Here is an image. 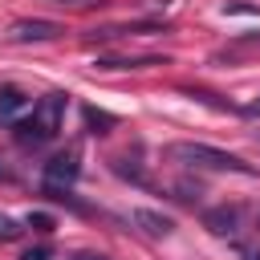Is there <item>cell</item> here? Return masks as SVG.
<instances>
[{
  "label": "cell",
  "instance_id": "obj_1",
  "mask_svg": "<svg viewBox=\"0 0 260 260\" xmlns=\"http://www.w3.org/2000/svg\"><path fill=\"white\" fill-rule=\"evenodd\" d=\"M65 106H69V93H61V89L37 98L32 110H28L24 118L12 122V138H16L20 146H45V142L57 138V130H61V122H65Z\"/></svg>",
  "mask_w": 260,
  "mask_h": 260
},
{
  "label": "cell",
  "instance_id": "obj_2",
  "mask_svg": "<svg viewBox=\"0 0 260 260\" xmlns=\"http://www.w3.org/2000/svg\"><path fill=\"white\" fill-rule=\"evenodd\" d=\"M167 154L175 162H187L195 171H236V175H260L252 162H244L240 154L232 150H219V146H207V142H171Z\"/></svg>",
  "mask_w": 260,
  "mask_h": 260
},
{
  "label": "cell",
  "instance_id": "obj_3",
  "mask_svg": "<svg viewBox=\"0 0 260 260\" xmlns=\"http://www.w3.org/2000/svg\"><path fill=\"white\" fill-rule=\"evenodd\" d=\"M81 175V154L77 150H61L45 162V175H41V191L45 195H57V191H69Z\"/></svg>",
  "mask_w": 260,
  "mask_h": 260
},
{
  "label": "cell",
  "instance_id": "obj_4",
  "mask_svg": "<svg viewBox=\"0 0 260 260\" xmlns=\"http://www.w3.org/2000/svg\"><path fill=\"white\" fill-rule=\"evenodd\" d=\"M65 32L61 20H41V16H24V20H12L8 28V41L12 45H41V41H57Z\"/></svg>",
  "mask_w": 260,
  "mask_h": 260
},
{
  "label": "cell",
  "instance_id": "obj_5",
  "mask_svg": "<svg viewBox=\"0 0 260 260\" xmlns=\"http://www.w3.org/2000/svg\"><path fill=\"white\" fill-rule=\"evenodd\" d=\"M203 228L215 232V236H236L240 232V207H207L203 211Z\"/></svg>",
  "mask_w": 260,
  "mask_h": 260
},
{
  "label": "cell",
  "instance_id": "obj_6",
  "mask_svg": "<svg viewBox=\"0 0 260 260\" xmlns=\"http://www.w3.org/2000/svg\"><path fill=\"white\" fill-rule=\"evenodd\" d=\"M28 106H32V98H28L20 85H12V81H4V85H0V118H12V122H16Z\"/></svg>",
  "mask_w": 260,
  "mask_h": 260
},
{
  "label": "cell",
  "instance_id": "obj_7",
  "mask_svg": "<svg viewBox=\"0 0 260 260\" xmlns=\"http://www.w3.org/2000/svg\"><path fill=\"white\" fill-rule=\"evenodd\" d=\"M98 69H150V65H167V57L142 53V57H98Z\"/></svg>",
  "mask_w": 260,
  "mask_h": 260
},
{
  "label": "cell",
  "instance_id": "obj_8",
  "mask_svg": "<svg viewBox=\"0 0 260 260\" xmlns=\"http://www.w3.org/2000/svg\"><path fill=\"white\" fill-rule=\"evenodd\" d=\"M130 219H134V223H138V228H142L146 236H171V228H175V223H171L167 215H158V211H146V207L130 211Z\"/></svg>",
  "mask_w": 260,
  "mask_h": 260
},
{
  "label": "cell",
  "instance_id": "obj_9",
  "mask_svg": "<svg viewBox=\"0 0 260 260\" xmlns=\"http://www.w3.org/2000/svg\"><path fill=\"white\" fill-rule=\"evenodd\" d=\"M114 114H106V110H98V106H85V126H89V134H110L114 130Z\"/></svg>",
  "mask_w": 260,
  "mask_h": 260
},
{
  "label": "cell",
  "instance_id": "obj_10",
  "mask_svg": "<svg viewBox=\"0 0 260 260\" xmlns=\"http://www.w3.org/2000/svg\"><path fill=\"white\" fill-rule=\"evenodd\" d=\"M219 12L223 16H260V4H252V0H228Z\"/></svg>",
  "mask_w": 260,
  "mask_h": 260
},
{
  "label": "cell",
  "instance_id": "obj_11",
  "mask_svg": "<svg viewBox=\"0 0 260 260\" xmlns=\"http://www.w3.org/2000/svg\"><path fill=\"white\" fill-rule=\"evenodd\" d=\"M24 228H32V232H53L57 223H53V215H49V211H28Z\"/></svg>",
  "mask_w": 260,
  "mask_h": 260
},
{
  "label": "cell",
  "instance_id": "obj_12",
  "mask_svg": "<svg viewBox=\"0 0 260 260\" xmlns=\"http://www.w3.org/2000/svg\"><path fill=\"white\" fill-rule=\"evenodd\" d=\"M20 232H24V228H20L12 215H0V240H16Z\"/></svg>",
  "mask_w": 260,
  "mask_h": 260
},
{
  "label": "cell",
  "instance_id": "obj_13",
  "mask_svg": "<svg viewBox=\"0 0 260 260\" xmlns=\"http://www.w3.org/2000/svg\"><path fill=\"white\" fill-rule=\"evenodd\" d=\"M49 256H53V248H49V244H37V248H28L20 260H49Z\"/></svg>",
  "mask_w": 260,
  "mask_h": 260
},
{
  "label": "cell",
  "instance_id": "obj_14",
  "mask_svg": "<svg viewBox=\"0 0 260 260\" xmlns=\"http://www.w3.org/2000/svg\"><path fill=\"white\" fill-rule=\"evenodd\" d=\"M69 260H110V256H102V252H73Z\"/></svg>",
  "mask_w": 260,
  "mask_h": 260
},
{
  "label": "cell",
  "instance_id": "obj_15",
  "mask_svg": "<svg viewBox=\"0 0 260 260\" xmlns=\"http://www.w3.org/2000/svg\"><path fill=\"white\" fill-rule=\"evenodd\" d=\"M8 179H12V175H8V171H4V167H0V183H8Z\"/></svg>",
  "mask_w": 260,
  "mask_h": 260
},
{
  "label": "cell",
  "instance_id": "obj_16",
  "mask_svg": "<svg viewBox=\"0 0 260 260\" xmlns=\"http://www.w3.org/2000/svg\"><path fill=\"white\" fill-rule=\"evenodd\" d=\"M53 4H85V0H53Z\"/></svg>",
  "mask_w": 260,
  "mask_h": 260
},
{
  "label": "cell",
  "instance_id": "obj_17",
  "mask_svg": "<svg viewBox=\"0 0 260 260\" xmlns=\"http://www.w3.org/2000/svg\"><path fill=\"white\" fill-rule=\"evenodd\" d=\"M244 260H260V252H244Z\"/></svg>",
  "mask_w": 260,
  "mask_h": 260
}]
</instances>
